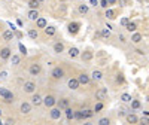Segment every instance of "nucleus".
Returning <instances> with one entry per match:
<instances>
[{"label": "nucleus", "instance_id": "obj_1", "mask_svg": "<svg viewBox=\"0 0 149 125\" xmlns=\"http://www.w3.org/2000/svg\"><path fill=\"white\" fill-rule=\"evenodd\" d=\"M0 97H2V100L5 103H8V104L15 101V94L12 92L10 90H8V88H2V86H0Z\"/></svg>", "mask_w": 149, "mask_h": 125}, {"label": "nucleus", "instance_id": "obj_2", "mask_svg": "<svg viewBox=\"0 0 149 125\" xmlns=\"http://www.w3.org/2000/svg\"><path fill=\"white\" fill-rule=\"evenodd\" d=\"M36 90H37V85H36V82H33V81H24L22 85H21V91H22L24 94L31 95L33 92H36Z\"/></svg>", "mask_w": 149, "mask_h": 125}, {"label": "nucleus", "instance_id": "obj_3", "mask_svg": "<svg viewBox=\"0 0 149 125\" xmlns=\"http://www.w3.org/2000/svg\"><path fill=\"white\" fill-rule=\"evenodd\" d=\"M64 76H66L64 67H61V66L52 67V70H51V78H52L54 81H61V79H64Z\"/></svg>", "mask_w": 149, "mask_h": 125}, {"label": "nucleus", "instance_id": "obj_4", "mask_svg": "<svg viewBox=\"0 0 149 125\" xmlns=\"http://www.w3.org/2000/svg\"><path fill=\"white\" fill-rule=\"evenodd\" d=\"M61 115H63V109H60L58 106H54L48 112V119L49 121H60Z\"/></svg>", "mask_w": 149, "mask_h": 125}, {"label": "nucleus", "instance_id": "obj_5", "mask_svg": "<svg viewBox=\"0 0 149 125\" xmlns=\"http://www.w3.org/2000/svg\"><path fill=\"white\" fill-rule=\"evenodd\" d=\"M18 110H19V113L22 116H27V115H30L33 112V104L30 101H21L19 106H18Z\"/></svg>", "mask_w": 149, "mask_h": 125}, {"label": "nucleus", "instance_id": "obj_6", "mask_svg": "<svg viewBox=\"0 0 149 125\" xmlns=\"http://www.w3.org/2000/svg\"><path fill=\"white\" fill-rule=\"evenodd\" d=\"M57 100H58V98H57L54 94H48V95H45V97H43L42 106H45L46 109H51V107L57 106Z\"/></svg>", "mask_w": 149, "mask_h": 125}, {"label": "nucleus", "instance_id": "obj_7", "mask_svg": "<svg viewBox=\"0 0 149 125\" xmlns=\"http://www.w3.org/2000/svg\"><path fill=\"white\" fill-rule=\"evenodd\" d=\"M40 73H42V64L37 61H33L29 66V74L30 76H39Z\"/></svg>", "mask_w": 149, "mask_h": 125}, {"label": "nucleus", "instance_id": "obj_8", "mask_svg": "<svg viewBox=\"0 0 149 125\" xmlns=\"http://www.w3.org/2000/svg\"><path fill=\"white\" fill-rule=\"evenodd\" d=\"M90 76H91V81L94 83H98V82H102L104 79V73L102 70H98V69H94L91 73H90Z\"/></svg>", "mask_w": 149, "mask_h": 125}, {"label": "nucleus", "instance_id": "obj_9", "mask_svg": "<svg viewBox=\"0 0 149 125\" xmlns=\"http://www.w3.org/2000/svg\"><path fill=\"white\" fill-rule=\"evenodd\" d=\"M78 81H79V83H81V86L84 85V86H88V85H91V76H90V74L88 73H85V72H82V73H79L78 74Z\"/></svg>", "mask_w": 149, "mask_h": 125}, {"label": "nucleus", "instance_id": "obj_10", "mask_svg": "<svg viewBox=\"0 0 149 125\" xmlns=\"http://www.w3.org/2000/svg\"><path fill=\"white\" fill-rule=\"evenodd\" d=\"M107 97H109L107 88H98L94 94V98L97 100V101H104V100H107Z\"/></svg>", "mask_w": 149, "mask_h": 125}, {"label": "nucleus", "instance_id": "obj_11", "mask_svg": "<svg viewBox=\"0 0 149 125\" xmlns=\"http://www.w3.org/2000/svg\"><path fill=\"white\" fill-rule=\"evenodd\" d=\"M66 85H67V88H69L70 91H78V90L81 88V83H79L78 78H69V79L66 81Z\"/></svg>", "mask_w": 149, "mask_h": 125}, {"label": "nucleus", "instance_id": "obj_12", "mask_svg": "<svg viewBox=\"0 0 149 125\" xmlns=\"http://www.w3.org/2000/svg\"><path fill=\"white\" fill-rule=\"evenodd\" d=\"M64 51H66V45H64V42L57 40V42H54V43H52V52H54L55 55L63 54Z\"/></svg>", "mask_w": 149, "mask_h": 125}, {"label": "nucleus", "instance_id": "obj_13", "mask_svg": "<svg viewBox=\"0 0 149 125\" xmlns=\"http://www.w3.org/2000/svg\"><path fill=\"white\" fill-rule=\"evenodd\" d=\"M42 101H43V97H42L39 92H33V94H31L30 103L33 104V107H40V106H42Z\"/></svg>", "mask_w": 149, "mask_h": 125}, {"label": "nucleus", "instance_id": "obj_14", "mask_svg": "<svg viewBox=\"0 0 149 125\" xmlns=\"http://www.w3.org/2000/svg\"><path fill=\"white\" fill-rule=\"evenodd\" d=\"M79 28H81V22H78V21H72V22H69V26H67V31L72 36H76L79 33Z\"/></svg>", "mask_w": 149, "mask_h": 125}, {"label": "nucleus", "instance_id": "obj_15", "mask_svg": "<svg viewBox=\"0 0 149 125\" xmlns=\"http://www.w3.org/2000/svg\"><path fill=\"white\" fill-rule=\"evenodd\" d=\"M10 55H12V48L3 46L2 49H0V60H2V61H9Z\"/></svg>", "mask_w": 149, "mask_h": 125}, {"label": "nucleus", "instance_id": "obj_16", "mask_svg": "<svg viewBox=\"0 0 149 125\" xmlns=\"http://www.w3.org/2000/svg\"><path fill=\"white\" fill-rule=\"evenodd\" d=\"M26 17H27V19L29 21H36L37 18L40 17V14H39V9H29L27 10V14H26Z\"/></svg>", "mask_w": 149, "mask_h": 125}, {"label": "nucleus", "instance_id": "obj_17", "mask_svg": "<svg viewBox=\"0 0 149 125\" xmlns=\"http://www.w3.org/2000/svg\"><path fill=\"white\" fill-rule=\"evenodd\" d=\"M130 40H131V43H134V45H139V43H142V40H143V34L139 33V31H134V33H131Z\"/></svg>", "mask_w": 149, "mask_h": 125}, {"label": "nucleus", "instance_id": "obj_18", "mask_svg": "<svg viewBox=\"0 0 149 125\" xmlns=\"http://www.w3.org/2000/svg\"><path fill=\"white\" fill-rule=\"evenodd\" d=\"M67 55H69V58H72V60L78 58V57L81 55L79 48H76V46H70V48L67 49Z\"/></svg>", "mask_w": 149, "mask_h": 125}, {"label": "nucleus", "instance_id": "obj_19", "mask_svg": "<svg viewBox=\"0 0 149 125\" xmlns=\"http://www.w3.org/2000/svg\"><path fill=\"white\" fill-rule=\"evenodd\" d=\"M57 106L60 107V109H66V107H69L70 106V98L69 97H61L60 100H57Z\"/></svg>", "mask_w": 149, "mask_h": 125}, {"label": "nucleus", "instance_id": "obj_20", "mask_svg": "<svg viewBox=\"0 0 149 125\" xmlns=\"http://www.w3.org/2000/svg\"><path fill=\"white\" fill-rule=\"evenodd\" d=\"M79 58H81L84 63H90V61L94 58V54H93L91 51H84V52H81Z\"/></svg>", "mask_w": 149, "mask_h": 125}, {"label": "nucleus", "instance_id": "obj_21", "mask_svg": "<svg viewBox=\"0 0 149 125\" xmlns=\"http://www.w3.org/2000/svg\"><path fill=\"white\" fill-rule=\"evenodd\" d=\"M34 22H36V28H37V30H39V28H42V30H43V28L48 26V19H46L45 17H39Z\"/></svg>", "mask_w": 149, "mask_h": 125}, {"label": "nucleus", "instance_id": "obj_22", "mask_svg": "<svg viewBox=\"0 0 149 125\" xmlns=\"http://www.w3.org/2000/svg\"><path fill=\"white\" fill-rule=\"evenodd\" d=\"M43 33H45L46 37H52V36H55V33H57V27H55V26H46V27L43 28Z\"/></svg>", "mask_w": 149, "mask_h": 125}, {"label": "nucleus", "instance_id": "obj_23", "mask_svg": "<svg viewBox=\"0 0 149 125\" xmlns=\"http://www.w3.org/2000/svg\"><path fill=\"white\" fill-rule=\"evenodd\" d=\"M9 61H10V66L12 67H18L21 64V57L18 54H12L10 58H9Z\"/></svg>", "mask_w": 149, "mask_h": 125}, {"label": "nucleus", "instance_id": "obj_24", "mask_svg": "<svg viewBox=\"0 0 149 125\" xmlns=\"http://www.w3.org/2000/svg\"><path fill=\"white\" fill-rule=\"evenodd\" d=\"M76 9H78V14H81V15H86L90 12V6L86 3H79L76 6Z\"/></svg>", "mask_w": 149, "mask_h": 125}, {"label": "nucleus", "instance_id": "obj_25", "mask_svg": "<svg viewBox=\"0 0 149 125\" xmlns=\"http://www.w3.org/2000/svg\"><path fill=\"white\" fill-rule=\"evenodd\" d=\"M14 36H15V33L12 31V30H5V31L2 33V39H3L5 42H10L12 39H14Z\"/></svg>", "mask_w": 149, "mask_h": 125}, {"label": "nucleus", "instance_id": "obj_26", "mask_svg": "<svg viewBox=\"0 0 149 125\" xmlns=\"http://www.w3.org/2000/svg\"><path fill=\"white\" fill-rule=\"evenodd\" d=\"M27 36L30 37L31 40H37V39H39V30H37L36 27L34 28H29L27 30Z\"/></svg>", "mask_w": 149, "mask_h": 125}, {"label": "nucleus", "instance_id": "obj_27", "mask_svg": "<svg viewBox=\"0 0 149 125\" xmlns=\"http://www.w3.org/2000/svg\"><path fill=\"white\" fill-rule=\"evenodd\" d=\"M63 112H64V115H66V119H67L69 122H70V121H74V110H73V109H72L70 106H69V107H66V109H64Z\"/></svg>", "mask_w": 149, "mask_h": 125}, {"label": "nucleus", "instance_id": "obj_28", "mask_svg": "<svg viewBox=\"0 0 149 125\" xmlns=\"http://www.w3.org/2000/svg\"><path fill=\"white\" fill-rule=\"evenodd\" d=\"M125 121L127 124H139V116L136 113H128L125 115Z\"/></svg>", "mask_w": 149, "mask_h": 125}, {"label": "nucleus", "instance_id": "obj_29", "mask_svg": "<svg viewBox=\"0 0 149 125\" xmlns=\"http://www.w3.org/2000/svg\"><path fill=\"white\" fill-rule=\"evenodd\" d=\"M137 27H139V24L137 22H134V21H130L128 24L124 28H125L128 33H134V31H137Z\"/></svg>", "mask_w": 149, "mask_h": 125}, {"label": "nucleus", "instance_id": "obj_30", "mask_svg": "<svg viewBox=\"0 0 149 125\" xmlns=\"http://www.w3.org/2000/svg\"><path fill=\"white\" fill-rule=\"evenodd\" d=\"M82 113H84V118L85 119H91L95 113H94V110L90 109V107H82Z\"/></svg>", "mask_w": 149, "mask_h": 125}, {"label": "nucleus", "instance_id": "obj_31", "mask_svg": "<svg viewBox=\"0 0 149 125\" xmlns=\"http://www.w3.org/2000/svg\"><path fill=\"white\" fill-rule=\"evenodd\" d=\"M104 17H106L107 19H115V18H116V10H115V9H110V8L104 9Z\"/></svg>", "mask_w": 149, "mask_h": 125}, {"label": "nucleus", "instance_id": "obj_32", "mask_svg": "<svg viewBox=\"0 0 149 125\" xmlns=\"http://www.w3.org/2000/svg\"><path fill=\"white\" fill-rule=\"evenodd\" d=\"M40 5H42V3L39 2V0H29V2H27L29 9H39Z\"/></svg>", "mask_w": 149, "mask_h": 125}, {"label": "nucleus", "instance_id": "obj_33", "mask_svg": "<svg viewBox=\"0 0 149 125\" xmlns=\"http://www.w3.org/2000/svg\"><path fill=\"white\" fill-rule=\"evenodd\" d=\"M125 83V76L122 73H116L115 76V85H124Z\"/></svg>", "mask_w": 149, "mask_h": 125}, {"label": "nucleus", "instance_id": "obj_34", "mask_svg": "<svg viewBox=\"0 0 149 125\" xmlns=\"http://www.w3.org/2000/svg\"><path fill=\"white\" fill-rule=\"evenodd\" d=\"M131 98H133V97H131L128 92H122V94L119 95V100H121L122 103H130V101H131Z\"/></svg>", "mask_w": 149, "mask_h": 125}, {"label": "nucleus", "instance_id": "obj_35", "mask_svg": "<svg viewBox=\"0 0 149 125\" xmlns=\"http://www.w3.org/2000/svg\"><path fill=\"white\" fill-rule=\"evenodd\" d=\"M130 104H131V109H133V110H139V109L142 107V103H140V100H134V98H131Z\"/></svg>", "mask_w": 149, "mask_h": 125}, {"label": "nucleus", "instance_id": "obj_36", "mask_svg": "<svg viewBox=\"0 0 149 125\" xmlns=\"http://www.w3.org/2000/svg\"><path fill=\"white\" fill-rule=\"evenodd\" d=\"M103 109H104V104H103V101H97V103L94 104V107H93L94 113H98V112H102Z\"/></svg>", "mask_w": 149, "mask_h": 125}, {"label": "nucleus", "instance_id": "obj_37", "mask_svg": "<svg viewBox=\"0 0 149 125\" xmlns=\"http://www.w3.org/2000/svg\"><path fill=\"white\" fill-rule=\"evenodd\" d=\"M74 121H85V118H84V113H82V109H79V110H74Z\"/></svg>", "mask_w": 149, "mask_h": 125}, {"label": "nucleus", "instance_id": "obj_38", "mask_svg": "<svg viewBox=\"0 0 149 125\" xmlns=\"http://www.w3.org/2000/svg\"><path fill=\"white\" fill-rule=\"evenodd\" d=\"M97 124H98V125H109V124H112V121H110V118L104 116V118H100V119H98Z\"/></svg>", "mask_w": 149, "mask_h": 125}, {"label": "nucleus", "instance_id": "obj_39", "mask_svg": "<svg viewBox=\"0 0 149 125\" xmlns=\"http://www.w3.org/2000/svg\"><path fill=\"white\" fill-rule=\"evenodd\" d=\"M102 39H109V37H110V30L106 27V28H102Z\"/></svg>", "mask_w": 149, "mask_h": 125}, {"label": "nucleus", "instance_id": "obj_40", "mask_svg": "<svg viewBox=\"0 0 149 125\" xmlns=\"http://www.w3.org/2000/svg\"><path fill=\"white\" fill-rule=\"evenodd\" d=\"M9 76V72L8 70H0V81H6Z\"/></svg>", "mask_w": 149, "mask_h": 125}, {"label": "nucleus", "instance_id": "obj_41", "mask_svg": "<svg viewBox=\"0 0 149 125\" xmlns=\"http://www.w3.org/2000/svg\"><path fill=\"white\" fill-rule=\"evenodd\" d=\"M98 6H100V8H103V9H107V8H110L107 0H100V2H98Z\"/></svg>", "mask_w": 149, "mask_h": 125}, {"label": "nucleus", "instance_id": "obj_42", "mask_svg": "<svg viewBox=\"0 0 149 125\" xmlns=\"http://www.w3.org/2000/svg\"><path fill=\"white\" fill-rule=\"evenodd\" d=\"M118 39H119L121 43H127V37H125V34H124V33H119L118 34Z\"/></svg>", "mask_w": 149, "mask_h": 125}, {"label": "nucleus", "instance_id": "obj_43", "mask_svg": "<svg viewBox=\"0 0 149 125\" xmlns=\"http://www.w3.org/2000/svg\"><path fill=\"white\" fill-rule=\"evenodd\" d=\"M128 22H130V18H127V17H124V18H122V19L119 21V24H121L122 27H125V26H127Z\"/></svg>", "mask_w": 149, "mask_h": 125}, {"label": "nucleus", "instance_id": "obj_44", "mask_svg": "<svg viewBox=\"0 0 149 125\" xmlns=\"http://www.w3.org/2000/svg\"><path fill=\"white\" fill-rule=\"evenodd\" d=\"M139 122H142V124H149V116H142V118H139Z\"/></svg>", "mask_w": 149, "mask_h": 125}, {"label": "nucleus", "instance_id": "obj_45", "mask_svg": "<svg viewBox=\"0 0 149 125\" xmlns=\"http://www.w3.org/2000/svg\"><path fill=\"white\" fill-rule=\"evenodd\" d=\"M19 51H21L22 55H27V49H26V46H22L21 43H19Z\"/></svg>", "mask_w": 149, "mask_h": 125}, {"label": "nucleus", "instance_id": "obj_46", "mask_svg": "<svg viewBox=\"0 0 149 125\" xmlns=\"http://www.w3.org/2000/svg\"><path fill=\"white\" fill-rule=\"evenodd\" d=\"M136 52H137V54H139V55H143V57H145V55H146V52H145V51H143V49H140V48H136Z\"/></svg>", "mask_w": 149, "mask_h": 125}, {"label": "nucleus", "instance_id": "obj_47", "mask_svg": "<svg viewBox=\"0 0 149 125\" xmlns=\"http://www.w3.org/2000/svg\"><path fill=\"white\" fill-rule=\"evenodd\" d=\"M90 5H91L93 8H95V6H98V0H90Z\"/></svg>", "mask_w": 149, "mask_h": 125}, {"label": "nucleus", "instance_id": "obj_48", "mask_svg": "<svg viewBox=\"0 0 149 125\" xmlns=\"http://www.w3.org/2000/svg\"><path fill=\"white\" fill-rule=\"evenodd\" d=\"M125 115H127V113H125L124 110H118V116H119V118H125Z\"/></svg>", "mask_w": 149, "mask_h": 125}, {"label": "nucleus", "instance_id": "obj_49", "mask_svg": "<svg viewBox=\"0 0 149 125\" xmlns=\"http://www.w3.org/2000/svg\"><path fill=\"white\" fill-rule=\"evenodd\" d=\"M107 2H109V6H113L118 3V0H107Z\"/></svg>", "mask_w": 149, "mask_h": 125}, {"label": "nucleus", "instance_id": "obj_50", "mask_svg": "<svg viewBox=\"0 0 149 125\" xmlns=\"http://www.w3.org/2000/svg\"><path fill=\"white\" fill-rule=\"evenodd\" d=\"M94 37H95V39H100V37H102V33H100V31H95V33H94Z\"/></svg>", "mask_w": 149, "mask_h": 125}, {"label": "nucleus", "instance_id": "obj_51", "mask_svg": "<svg viewBox=\"0 0 149 125\" xmlns=\"http://www.w3.org/2000/svg\"><path fill=\"white\" fill-rule=\"evenodd\" d=\"M143 115L145 116H149V110H143Z\"/></svg>", "mask_w": 149, "mask_h": 125}, {"label": "nucleus", "instance_id": "obj_52", "mask_svg": "<svg viewBox=\"0 0 149 125\" xmlns=\"http://www.w3.org/2000/svg\"><path fill=\"white\" fill-rule=\"evenodd\" d=\"M2 115H3V110H2V107H0V118H2Z\"/></svg>", "mask_w": 149, "mask_h": 125}, {"label": "nucleus", "instance_id": "obj_53", "mask_svg": "<svg viewBox=\"0 0 149 125\" xmlns=\"http://www.w3.org/2000/svg\"><path fill=\"white\" fill-rule=\"evenodd\" d=\"M39 2H40V3H46V2H48V0H39Z\"/></svg>", "mask_w": 149, "mask_h": 125}, {"label": "nucleus", "instance_id": "obj_54", "mask_svg": "<svg viewBox=\"0 0 149 125\" xmlns=\"http://www.w3.org/2000/svg\"><path fill=\"white\" fill-rule=\"evenodd\" d=\"M60 2H61V3H64V2H69V0H60Z\"/></svg>", "mask_w": 149, "mask_h": 125}, {"label": "nucleus", "instance_id": "obj_55", "mask_svg": "<svg viewBox=\"0 0 149 125\" xmlns=\"http://www.w3.org/2000/svg\"><path fill=\"white\" fill-rule=\"evenodd\" d=\"M0 125H3V121L2 119H0Z\"/></svg>", "mask_w": 149, "mask_h": 125}]
</instances>
